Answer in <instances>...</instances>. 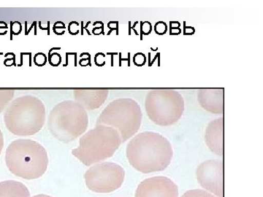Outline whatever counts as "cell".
Masks as SVG:
<instances>
[{"label":"cell","instance_id":"11","mask_svg":"<svg viewBox=\"0 0 263 197\" xmlns=\"http://www.w3.org/2000/svg\"><path fill=\"white\" fill-rule=\"evenodd\" d=\"M197 101L204 110L216 115H223L224 111V89L206 88L198 89Z\"/></svg>","mask_w":263,"mask_h":197},{"label":"cell","instance_id":"21","mask_svg":"<svg viewBox=\"0 0 263 197\" xmlns=\"http://www.w3.org/2000/svg\"><path fill=\"white\" fill-rule=\"evenodd\" d=\"M133 62L135 65L137 66H143L146 63V56L143 53H136L133 58Z\"/></svg>","mask_w":263,"mask_h":197},{"label":"cell","instance_id":"15","mask_svg":"<svg viewBox=\"0 0 263 197\" xmlns=\"http://www.w3.org/2000/svg\"><path fill=\"white\" fill-rule=\"evenodd\" d=\"M14 91L9 89H0V113L4 111L14 96Z\"/></svg>","mask_w":263,"mask_h":197},{"label":"cell","instance_id":"24","mask_svg":"<svg viewBox=\"0 0 263 197\" xmlns=\"http://www.w3.org/2000/svg\"><path fill=\"white\" fill-rule=\"evenodd\" d=\"M22 31V24L18 22H15L14 23H11V33L13 32L15 35H18Z\"/></svg>","mask_w":263,"mask_h":197},{"label":"cell","instance_id":"7","mask_svg":"<svg viewBox=\"0 0 263 197\" xmlns=\"http://www.w3.org/2000/svg\"><path fill=\"white\" fill-rule=\"evenodd\" d=\"M145 109L152 122L160 127H170L182 116L184 98L175 89H152L146 95Z\"/></svg>","mask_w":263,"mask_h":197},{"label":"cell","instance_id":"8","mask_svg":"<svg viewBox=\"0 0 263 197\" xmlns=\"http://www.w3.org/2000/svg\"><path fill=\"white\" fill-rule=\"evenodd\" d=\"M125 172L122 166L113 162L97 164L84 174L86 186L95 193H108L122 186Z\"/></svg>","mask_w":263,"mask_h":197},{"label":"cell","instance_id":"4","mask_svg":"<svg viewBox=\"0 0 263 197\" xmlns=\"http://www.w3.org/2000/svg\"><path fill=\"white\" fill-rule=\"evenodd\" d=\"M122 143L117 129L108 126L97 125L81 136L79 146L72 150V154L89 167L113 156Z\"/></svg>","mask_w":263,"mask_h":197},{"label":"cell","instance_id":"18","mask_svg":"<svg viewBox=\"0 0 263 197\" xmlns=\"http://www.w3.org/2000/svg\"><path fill=\"white\" fill-rule=\"evenodd\" d=\"M34 62L38 67H43L47 63V56L43 53H37L34 57Z\"/></svg>","mask_w":263,"mask_h":197},{"label":"cell","instance_id":"19","mask_svg":"<svg viewBox=\"0 0 263 197\" xmlns=\"http://www.w3.org/2000/svg\"><path fill=\"white\" fill-rule=\"evenodd\" d=\"M53 32L57 34V35H62L65 32V25L63 22H57L53 24Z\"/></svg>","mask_w":263,"mask_h":197},{"label":"cell","instance_id":"25","mask_svg":"<svg viewBox=\"0 0 263 197\" xmlns=\"http://www.w3.org/2000/svg\"><path fill=\"white\" fill-rule=\"evenodd\" d=\"M95 28L93 29L92 32L95 35L98 34H104V24L100 22V27H98L96 24H94Z\"/></svg>","mask_w":263,"mask_h":197},{"label":"cell","instance_id":"22","mask_svg":"<svg viewBox=\"0 0 263 197\" xmlns=\"http://www.w3.org/2000/svg\"><path fill=\"white\" fill-rule=\"evenodd\" d=\"M141 31L144 35H148L152 31V24L148 22H143L141 23Z\"/></svg>","mask_w":263,"mask_h":197},{"label":"cell","instance_id":"26","mask_svg":"<svg viewBox=\"0 0 263 197\" xmlns=\"http://www.w3.org/2000/svg\"><path fill=\"white\" fill-rule=\"evenodd\" d=\"M180 27H181V24H179V25L176 27V26H174V22H171V34H179L181 32V29H180Z\"/></svg>","mask_w":263,"mask_h":197},{"label":"cell","instance_id":"9","mask_svg":"<svg viewBox=\"0 0 263 197\" xmlns=\"http://www.w3.org/2000/svg\"><path fill=\"white\" fill-rule=\"evenodd\" d=\"M197 179L200 186L216 196L224 197V162L208 160L197 169Z\"/></svg>","mask_w":263,"mask_h":197},{"label":"cell","instance_id":"27","mask_svg":"<svg viewBox=\"0 0 263 197\" xmlns=\"http://www.w3.org/2000/svg\"><path fill=\"white\" fill-rule=\"evenodd\" d=\"M7 29H8V25L3 22H0V34L4 35L5 33H7Z\"/></svg>","mask_w":263,"mask_h":197},{"label":"cell","instance_id":"29","mask_svg":"<svg viewBox=\"0 0 263 197\" xmlns=\"http://www.w3.org/2000/svg\"><path fill=\"white\" fill-rule=\"evenodd\" d=\"M32 197H52V196H48V195H46V194H38V195H36V196H34Z\"/></svg>","mask_w":263,"mask_h":197},{"label":"cell","instance_id":"5","mask_svg":"<svg viewBox=\"0 0 263 197\" xmlns=\"http://www.w3.org/2000/svg\"><path fill=\"white\" fill-rule=\"evenodd\" d=\"M48 129L62 143H69L82 135L89 126L87 111L73 100L57 104L50 112Z\"/></svg>","mask_w":263,"mask_h":197},{"label":"cell","instance_id":"17","mask_svg":"<svg viewBox=\"0 0 263 197\" xmlns=\"http://www.w3.org/2000/svg\"><path fill=\"white\" fill-rule=\"evenodd\" d=\"M48 62H49L50 65L51 66L57 67V66L61 64L62 57L60 56V54H59L57 52L51 53V52L50 51L49 54H48Z\"/></svg>","mask_w":263,"mask_h":197},{"label":"cell","instance_id":"2","mask_svg":"<svg viewBox=\"0 0 263 197\" xmlns=\"http://www.w3.org/2000/svg\"><path fill=\"white\" fill-rule=\"evenodd\" d=\"M5 162L10 172L17 177L37 179L47 170L48 153L37 142L18 139L12 142L7 148Z\"/></svg>","mask_w":263,"mask_h":197},{"label":"cell","instance_id":"6","mask_svg":"<svg viewBox=\"0 0 263 197\" xmlns=\"http://www.w3.org/2000/svg\"><path fill=\"white\" fill-rule=\"evenodd\" d=\"M143 113L141 107L131 98H119L109 103L97 120V125L117 129L122 143L127 141L141 128Z\"/></svg>","mask_w":263,"mask_h":197},{"label":"cell","instance_id":"16","mask_svg":"<svg viewBox=\"0 0 263 197\" xmlns=\"http://www.w3.org/2000/svg\"><path fill=\"white\" fill-rule=\"evenodd\" d=\"M182 197H216L208 191L200 189L190 190L186 191Z\"/></svg>","mask_w":263,"mask_h":197},{"label":"cell","instance_id":"14","mask_svg":"<svg viewBox=\"0 0 263 197\" xmlns=\"http://www.w3.org/2000/svg\"><path fill=\"white\" fill-rule=\"evenodd\" d=\"M0 197H30V193L23 183L6 181L0 183Z\"/></svg>","mask_w":263,"mask_h":197},{"label":"cell","instance_id":"10","mask_svg":"<svg viewBox=\"0 0 263 197\" xmlns=\"http://www.w3.org/2000/svg\"><path fill=\"white\" fill-rule=\"evenodd\" d=\"M136 197H179V188L168 178H150L140 183Z\"/></svg>","mask_w":263,"mask_h":197},{"label":"cell","instance_id":"12","mask_svg":"<svg viewBox=\"0 0 263 197\" xmlns=\"http://www.w3.org/2000/svg\"><path fill=\"white\" fill-rule=\"evenodd\" d=\"M108 94V90L105 89H77L73 91L76 103L89 111L100 108L106 101Z\"/></svg>","mask_w":263,"mask_h":197},{"label":"cell","instance_id":"1","mask_svg":"<svg viewBox=\"0 0 263 197\" xmlns=\"http://www.w3.org/2000/svg\"><path fill=\"white\" fill-rule=\"evenodd\" d=\"M174 150L167 138L154 131L135 136L127 146V158L133 168L142 173L163 171L171 164Z\"/></svg>","mask_w":263,"mask_h":197},{"label":"cell","instance_id":"20","mask_svg":"<svg viewBox=\"0 0 263 197\" xmlns=\"http://www.w3.org/2000/svg\"><path fill=\"white\" fill-rule=\"evenodd\" d=\"M155 31L157 34H160V35L165 34L167 31V24L162 22H158L155 24Z\"/></svg>","mask_w":263,"mask_h":197},{"label":"cell","instance_id":"28","mask_svg":"<svg viewBox=\"0 0 263 197\" xmlns=\"http://www.w3.org/2000/svg\"><path fill=\"white\" fill-rule=\"evenodd\" d=\"M3 147H4V136H3V132L0 130V154H1Z\"/></svg>","mask_w":263,"mask_h":197},{"label":"cell","instance_id":"13","mask_svg":"<svg viewBox=\"0 0 263 197\" xmlns=\"http://www.w3.org/2000/svg\"><path fill=\"white\" fill-rule=\"evenodd\" d=\"M205 141L211 151L219 156L224 155V117L209 123L205 130Z\"/></svg>","mask_w":263,"mask_h":197},{"label":"cell","instance_id":"23","mask_svg":"<svg viewBox=\"0 0 263 197\" xmlns=\"http://www.w3.org/2000/svg\"><path fill=\"white\" fill-rule=\"evenodd\" d=\"M79 24L78 22H72V23L69 24L68 31L72 35H76L79 33Z\"/></svg>","mask_w":263,"mask_h":197},{"label":"cell","instance_id":"3","mask_svg":"<svg viewBox=\"0 0 263 197\" xmlns=\"http://www.w3.org/2000/svg\"><path fill=\"white\" fill-rule=\"evenodd\" d=\"M45 122L44 103L32 95L12 100L5 110V125L15 135H34L42 129Z\"/></svg>","mask_w":263,"mask_h":197}]
</instances>
